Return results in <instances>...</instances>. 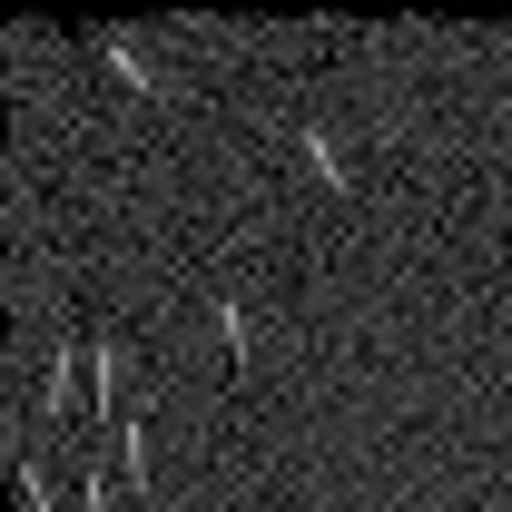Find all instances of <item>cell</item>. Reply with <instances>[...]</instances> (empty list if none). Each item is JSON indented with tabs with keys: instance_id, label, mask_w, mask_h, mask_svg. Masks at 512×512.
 Wrapping results in <instances>:
<instances>
[{
	"instance_id": "obj_1",
	"label": "cell",
	"mask_w": 512,
	"mask_h": 512,
	"mask_svg": "<svg viewBox=\"0 0 512 512\" xmlns=\"http://www.w3.org/2000/svg\"><path fill=\"white\" fill-rule=\"evenodd\" d=\"M128 365H138V355H128V335H89V414H138V394H128Z\"/></svg>"
},
{
	"instance_id": "obj_2",
	"label": "cell",
	"mask_w": 512,
	"mask_h": 512,
	"mask_svg": "<svg viewBox=\"0 0 512 512\" xmlns=\"http://www.w3.org/2000/svg\"><path fill=\"white\" fill-rule=\"evenodd\" d=\"M296 158H306V168H316V188L325 197H345V207H365V178H355V158H345V138H335V128H296Z\"/></svg>"
},
{
	"instance_id": "obj_3",
	"label": "cell",
	"mask_w": 512,
	"mask_h": 512,
	"mask_svg": "<svg viewBox=\"0 0 512 512\" xmlns=\"http://www.w3.org/2000/svg\"><path fill=\"white\" fill-rule=\"evenodd\" d=\"M207 325H217V345H227V365L247 375V365H256V306H247V296H217V306H207Z\"/></svg>"
},
{
	"instance_id": "obj_4",
	"label": "cell",
	"mask_w": 512,
	"mask_h": 512,
	"mask_svg": "<svg viewBox=\"0 0 512 512\" xmlns=\"http://www.w3.org/2000/svg\"><path fill=\"white\" fill-rule=\"evenodd\" d=\"M109 473L148 493V473H158V434H148V404H138V414H128V424H119V463H109Z\"/></svg>"
},
{
	"instance_id": "obj_5",
	"label": "cell",
	"mask_w": 512,
	"mask_h": 512,
	"mask_svg": "<svg viewBox=\"0 0 512 512\" xmlns=\"http://www.w3.org/2000/svg\"><path fill=\"white\" fill-rule=\"evenodd\" d=\"M99 60L119 69V89H158V69H148V50H138L128 30H99Z\"/></svg>"
},
{
	"instance_id": "obj_6",
	"label": "cell",
	"mask_w": 512,
	"mask_h": 512,
	"mask_svg": "<svg viewBox=\"0 0 512 512\" xmlns=\"http://www.w3.org/2000/svg\"><path fill=\"white\" fill-rule=\"evenodd\" d=\"M20 503L30 512H69V493H60V473L40 463V453H20Z\"/></svg>"
},
{
	"instance_id": "obj_7",
	"label": "cell",
	"mask_w": 512,
	"mask_h": 512,
	"mask_svg": "<svg viewBox=\"0 0 512 512\" xmlns=\"http://www.w3.org/2000/svg\"><path fill=\"white\" fill-rule=\"evenodd\" d=\"M119 493H128L119 473H89V463H79V512H128Z\"/></svg>"
}]
</instances>
